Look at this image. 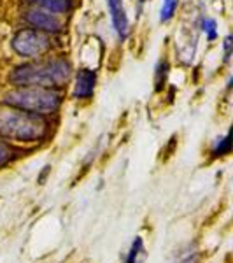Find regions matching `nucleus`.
Returning <instances> with one entry per match:
<instances>
[{
	"label": "nucleus",
	"mask_w": 233,
	"mask_h": 263,
	"mask_svg": "<svg viewBox=\"0 0 233 263\" xmlns=\"http://www.w3.org/2000/svg\"><path fill=\"white\" fill-rule=\"evenodd\" d=\"M202 27H203V32L209 35V39H214L216 37V21L214 20H205L202 23Z\"/></svg>",
	"instance_id": "12"
},
{
	"label": "nucleus",
	"mask_w": 233,
	"mask_h": 263,
	"mask_svg": "<svg viewBox=\"0 0 233 263\" xmlns=\"http://www.w3.org/2000/svg\"><path fill=\"white\" fill-rule=\"evenodd\" d=\"M27 21L32 25L33 28L41 32H60L63 30V20L56 12H49L39 7H33L27 12Z\"/></svg>",
	"instance_id": "5"
},
{
	"label": "nucleus",
	"mask_w": 233,
	"mask_h": 263,
	"mask_svg": "<svg viewBox=\"0 0 233 263\" xmlns=\"http://www.w3.org/2000/svg\"><path fill=\"white\" fill-rule=\"evenodd\" d=\"M11 158V147L6 142L0 141V167Z\"/></svg>",
	"instance_id": "13"
},
{
	"label": "nucleus",
	"mask_w": 233,
	"mask_h": 263,
	"mask_svg": "<svg viewBox=\"0 0 233 263\" xmlns=\"http://www.w3.org/2000/svg\"><path fill=\"white\" fill-rule=\"evenodd\" d=\"M70 78V65L65 60L37 62L18 67L11 76V81L20 86L51 88L65 83Z\"/></svg>",
	"instance_id": "2"
},
{
	"label": "nucleus",
	"mask_w": 233,
	"mask_h": 263,
	"mask_svg": "<svg viewBox=\"0 0 233 263\" xmlns=\"http://www.w3.org/2000/svg\"><path fill=\"white\" fill-rule=\"evenodd\" d=\"M46 123L33 112L16 107H0V135L20 142H33L44 137Z\"/></svg>",
	"instance_id": "1"
},
{
	"label": "nucleus",
	"mask_w": 233,
	"mask_h": 263,
	"mask_svg": "<svg viewBox=\"0 0 233 263\" xmlns=\"http://www.w3.org/2000/svg\"><path fill=\"white\" fill-rule=\"evenodd\" d=\"M212 153L216 156L228 155V153H230V137H228V135H224V137L218 139V142H216V147H214Z\"/></svg>",
	"instance_id": "11"
},
{
	"label": "nucleus",
	"mask_w": 233,
	"mask_h": 263,
	"mask_svg": "<svg viewBox=\"0 0 233 263\" xmlns=\"http://www.w3.org/2000/svg\"><path fill=\"white\" fill-rule=\"evenodd\" d=\"M6 102L21 111L33 114H51L60 107V93L51 88L23 86L6 95Z\"/></svg>",
	"instance_id": "3"
},
{
	"label": "nucleus",
	"mask_w": 233,
	"mask_h": 263,
	"mask_svg": "<svg viewBox=\"0 0 233 263\" xmlns=\"http://www.w3.org/2000/svg\"><path fill=\"white\" fill-rule=\"evenodd\" d=\"M181 263H198V258H197V254H193V256H188L186 260H183Z\"/></svg>",
	"instance_id": "14"
},
{
	"label": "nucleus",
	"mask_w": 233,
	"mask_h": 263,
	"mask_svg": "<svg viewBox=\"0 0 233 263\" xmlns=\"http://www.w3.org/2000/svg\"><path fill=\"white\" fill-rule=\"evenodd\" d=\"M107 6H109V11H111L112 23H114V28H116L118 35H120L121 39H125L126 33H128V18H126L123 2L121 0H107Z\"/></svg>",
	"instance_id": "6"
},
{
	"label": "nucleus",
	"mask_w": 233,
	"mask_h": 263,
	"mask_svg": "<svg viewBox=\"0 0 233 263\" xmlns=\"http://www.w3.org/2000/svg\"><path fill=\"white\" fill-rule=\"evenodd\" d=\"M177 9V0H163L160 9V21H168Z\"/></svg>",
	"instance_id": "10"
},
{
	"label": "nucleus",
	"mask_w": 233,
	"mask_h": 263,
	"mask_svg": "<svg viewBox=\"0 0 233 263\" xmlns=\"http://www.w3.org/2000/svg\"><path fill=\"white\" fill-rule=\"evenodd\" d=\"M12 48L21 57L37 58L51 48V42L46 33L28 28V30H21L16 33V37L12 39Z\"/></svg>",
	"instance_id": "4"
},
{
	"label": "nucleus",
	"mask_w": 233,
	"mask_h": 263,
	"mask_svg": "<svg viewBox=\"0 0 233 263\" xmlns=\"http://www.w3.org/2000/svg\"><path fill=\"white\" fill-rule=\"evenodd\" d=\"M35 7L49 12H56V14H65L70 11V0H30Z\"/></svg>",
	"instance_id": "8"
},
{
	"label": "nucleus",
	"mask_w": 233,
	"mask_h": 263,
	"mask_svg": "<svg viewBox=\"0 0 233 263\" xmlns=\"http://www.w3.org/2000/svg\"><path fill=\"white\" fill-rule=\"evenodd\" d=\"M95 72L91 70H79L77 72V78H75V88H74V95L77 99H88L91 97L93 90H95Z\"/></svg>",
	"instance_id": "7"
},
{
	"label": "nucleus",
	"mask_w": 233,
	"mask_h": 263,
	"mask_svg": "<svg viewBox=\"0 0 233 263\" xmlns=\"http://www.w3.org/2000/svg\"><path fill=\"white\" fill-rule=\"evenodd\" d=\"M141 2H146V0H141Z\"/></svg>",
	"instance_id": "15"
},
{
	"label": "nucleus",
	"mask_w": 233,
	"mask_h": 263,
	"mask_svg": "<svg viewBox=\"0 0 233 263\" xmlns=\"http://www.w3.org/2000/svg\"><path fill=\"white\" fill-rule=\"evenodd\" d=\"M144 258H146V251H144L142 240L135 239L132 249H130V254H128V260H126V263H141Z\"/></svg>",
	"instance_id": "9"
}]
</instances>
